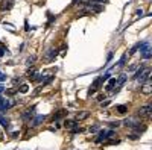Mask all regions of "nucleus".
<instances>
[{
  "instance_id": "obj_1",
  "label": "nucleus",
  "mask_w": 152,
  "mask_h": 150,
  "mask_svg": "<svg viewBox=\"0 0 152 150\" xmlns=\"http://www.w3.org/2000/svg\"><path fill=\"white\" fill-rule=\"evenodd\" d=\"M114 135V131H100L98 135V138H96V142H102V141H105L107 138H110V136H113Z\"/></svg>"
},
{
  "instance_id": "obj_2",
  "label": "nucleus",
  "mask_w": 152,
  "mask_h": 150,
  "mask_svg": "<svg viewBox=\"0 0 152 150\" xmlns=\"http://www.w3.org/2000/svg\"><path fill=\"white\" fill-rule=\"evenodd\" d=\"M152 112V106L151 105H146V106H142L138 111H137V114L140 115V117H149Z\"/></svg>"
},
{
  "instance_id": "obj_3",
  "label": "nucleus",
  "mask_w": 152,
  "mask_h": 150,
  "mask_svg": "<svg viewBox=\"0 0 152 150\" xmlns=\"http://www.w3.org/2000/svg\"><path fill=\"white\" fill-rule=\"evenodd\" d=\"M149 76H151V70H149V68H144L143 73L137 77V80H138L140 83H144L146 80H149Z\"/></svg>"
},
{
  "instance_id": "obj_4",
  "label": "nucleus",
  "mask_w": 152,
  "mask_h": 150,
  "mask_svg": "<svg viewBox=\"0 0 152 150\" xmlns=\"http://www.w3.org/2000/svg\"><path fill=\"white\" fill-rule=\"evenodd\" d=\"M14 105V102H11L8 99H0V111H6Z\"/></svg>"
},
{
  "instance_id": "obj_5",
  "label": "nucleus",
  "mask_w": 152,
  "mask_h": 150,
  "mask_svg": "<svg viewBox=\"0 0 152 150\" xmlns=\"http://www.w3.org/2000/svg\"><path fill=\"white\" fill-rule=\"evenodd\" d=\"M84 5L88 8V11H93V12H100V11L104 9L100 5H94V3H91V2H84Z\"/></svg>"
},
{
  "instance_id": "obj_6",
  "label": "nucleus",
  "mask_w": 152,
  "mask_h": 150,
  "mask_svg": "<svg viewBox=\"0 0 152 150\" xmlns=\"http://www.w3.org/2000/svg\"><path fill=\"white\" fill-rule=\"evenodd\" d=\"M44 115H37L35 117V120H34V121H32V126H34V127H37V126H40V124L43 123V121H44Z\"/></svg>"
},
{
  "instance_id": "obj_7",
  "label": "nucleus",
  "mask_w": 152,
  "mask_h": 150,
  "mask_svg": "<svg viewBox=\"0 0 152 150\" xmlns=\"http://www.w3.org/2000/svg\"><path fill=\"white\" fill-rule=\"evenodd\" d=\"M32 115H34V108H32V109H27V111H25V114L21 115V118H23L25 121H27V120H29Z\"/></svg>"
},
{
  "instance_id": "obj_8",
  "label": "nucleus",
  "mask_w": 152,
  "mask_h": 150,
  "mask_svg": "<svg viewBox=\"0 0 152 150\" xmlns=\"http://www.w3.org/2000/svg\"><path fill=\"white\" fill-rule=\"evenodd\" d=\"M123 124L128 126V127H134L135 124H137V120L135 118H126L125 121H123Z\"/></svg>"
},
{
  "instance_id": "obj_9",
  "label": "nucleus",
  "mask_w": 152,
  "mask_h": 150,
  "mask_svg": "<svg viewBox=\"0 0 152 150\" xmlns=\"http://www.w3.org/2000/svg\"><path fill=\"white\" fill-rule=\"evenodd\" d=\"M75 126H76V121H75V120H65V121H64V127H65V129H72Z\"/></svg>"
},
{
  "instance_id": "obj_10",
  "label": "nucleus",
  "mask_w": 152,
  "mask_h": 150,
  "mask_svg": "<svg viewBox=\"0 0 152 150\" xmlns=\"http://www.w3.org/2000/svg\"><path fill=\"white\" fill-rule=\"evenodd\" d=\"M38 76H40V74H38V71H37V70H31L29 73H27V77H29V79H32V80H37V79H38Z\"/></svg>"
},
{
  "instance_id": "obj_11",
  "label": "nucleus",
  "mask_w": 152,
  "mask_h": 150,
  "mask_svg": "<svg viewBox=\"0 0 152 150\" xmlns=\"http://www.w3.org/2000/svg\"><path fill=\"white\" fill-rule=\"evenodd\" d=\"M116 111L119 112V114H126V112H128V106L126 105H119L116 108Z\"/></svg>"
},
{
  "instance_id": "obj_12",
  "label": "nucleus",
  "mask_w": 152,
  "mask_h": 150,
  "mask_svg": "<svg viewBox=\"0 0 152 150\" xmlns=\"http://www.w3.org/2000/svg\"><path fill=\"white\" fill-rule=\"evenodd\" d=\"M0 124H2L3 127H6V129L9 127V121H8V118H5V117H3L2 114H0Z\"/></svg>"
},
{
  "instance_id": "obj_13",
  "label": "nucleus",
  "mask_w": 152,
  "mask_h": 150,
  "mask_svg": "<svg viewBox=\"0 0 152 150\" xmlns=\"http://www.w3.org/2000/svg\"><path fill=\"white\" fill-rule=\"evenodd\" d=\"M88 117V112L87 111H81L79 114L76 115V120H84V118H87Z\"/></svg>"
},
{
  "instance_id": "obj_14",
  "label": "nucleus",
  "mask_w": 152,
  "mask_h": 150,
  "mask_svg": "<svg viewBox=\"0 0 152 150\" xmlns=\"http://www.w3.org/2000/svg\"><path fill=\"white\" fill-rule=\"evenodd\" d=\"M116 83H117V80L114 79V77H111V79H110V82H108V85H107V89H108V91H111V89H113V87H114Z\"/></svg>"
},
{
  "instance_id": "obj_15",
  "label": "nucleus",
  "mask_w": 152,
  "mask_h": 150,
  "mask_svg": "<svg viewBox=\"0 0 152 150\" xmlns=\"http://www.w3.org/2000/svg\"><path fill=\"white\" fill-rule=\"evenodd\" d=\"M142 55H143V58H144V59H149V58L152 56V49L149 47V49H148V50H144V52L142 53Z\"/></svg>"
},
{
  "instance_id": "obj_16",
  "label": "nucleus",
  "mask_w": 152,
  "mask_h": 150,
  "mask_svg": "<svg viewBox=\"0 0 152 150\" xmlns=\"http://www.w3.org/2000/svg\"><path fill=\"white\" fill-rule=\"evenodd\" d=\"M126 58H128V55H126V53H123V55H122V58H120V61H119V67H123V65H125Z\"/></svg>"
},
{
  "instance_id": "obj_17",
  "label": "nucleus",
  "mask_w": 152,
  "mask_h": 150,
  "mask_svg": "<svg viewBox=\"0 0 152 150\" xmlns=\"http://www.w3.org/2000/svg\"><path fill=\"white\" fill-rule=\"evenodd\" d=\"M27 91H29V87H27L26 83L20 85V93H23V94H25V93H27Z\"/></svg>"
},
{
  "instance_id": "obj_18",
  "label": "nucleus",
  "mask_w": 152,
  "mask_h": 150,
  "mask_svg": "<svg viewBox=\"0 0 152 150\" xmlns=\"http://www.w3.org/2000/svg\"><path fill=\"white\" fill-rule=\"evenodd\" d=\"M143 70H144V67H140V68L137 70V73H135V74H134V79H137V77H138V76H140V74L143 73Z\"/></svg>"
},
{
  "instance_id": "obj_19",
  "label": "nucleus",
  "mask_w": 152,
  "mask_h": 150,
  "mask_svg": "<svg viewBox=\"0 0 152 150\" xmlns=\"http://www.w3.org/2000/svg\"><path fill=\"white\" fill-rule=\"evenodd\" d=\"M34 61H35V56H29V58L26 59V64L27 65H32V62Z\"/></svg>"
},
{
  "instance_id": "obj_20",
  "label": "nucleus",
  "mask_w": 152,
  "mask_h": 150,
  "mask_svg": "<svg viewBox=\"0 0 152 150\" xmlns=\"http://www.w3.org/2000/svg\"><path fill=\"white\" fill-rule=\"evenodd\" d=\"M143 93L144 94H149V93H151V85H144L143 87Z\"/></svg>"
},
{
  "instance_id": "obj_21",
  "label": "nucleus",
  "mask_w": 152,
  "mask_h": 150,
  "mask_svg": "<svg viewBox=\"0 0 152 150\" xmlns=\"http://www.w3.org/2000/svg\"><path fill=\"white\" fill-rule=\"evenodd\" d=\"M119 126H120V121H113V123H110V127H111V129L119 127Z\"/></svg>"
},
{
  "instance_id": "obj_22",
  "label": "nucleus",
  "mask_w": 152,
  "mask_h": 150,
  "mask_svg": "<svg viewBox=\"0 0 152 150\" xmlns=\"http://www.w3.org/2000/svg\"><path fill=\"white\" fill-rule=\"evenodd\" d=\"M98 131H99V124H94V126L90 127V132H98Z\"/></svg>"
},
{
  "instance_id": "obj_23",
  "label": "nucleus",
  "mask_w": 152,
  "mask_h": 150,
  "mask_svg": "<svg viewBox=\"0 0 152 150\" xmlns=\"http://www.w3.org/2000/svg\"><path fill=\"white\" fill-rule=\"evenodd\" d=\"M70 131H72V133H78V132H81V127H78V124H76V126H75V127H72Z\"/></svg>"
},
{
  "instance_id": "obj_24",
  "label": "nucleus",
  "mask_w": 152,
  "mask_h": 150,
  "mask_svg": "<svg viewBox=\"0 0 152 150\" xmlns=\"http://www.w3.org/2000/svg\"><path fill=\"white\" fill-rule=\"evenodd\" d=\"M125 80H126V76H125V74H122V77L119 79V85H122V83H123Z\"/></svg>"
},
{
  "instance_id": "obj_25",
  "label": "nucleus",
  "mask_w": 152,
  "mask_h": 150,
  "mask_svg": "<svg viewBox=\"0 0 152 150\" xmlns=\"http://www.w3.org/2000/svg\"><path fill=\"white\" fill-rule=\"evenodd\" d=\"M5 52H6V50H5V47H3V45H0V58H3Z\"/></svg>"
},
{
  "instance_id": "obj_26",
  "label": "nucleus",
  "mask_w": 152,
  "mask_h": 150,
  "mask_svg": "<svg viewBox=\"0 0 152 150\" xmlns=\"http://www.w3.org/2000/svg\"><path fill=\"white\" fill-rule=\"evenodd\" d=\"M138 136H140L138 133H131V135H129V138H131V140H137Z\"/></svg>"
},
{
  "instance_id": "obj_27",
  "label": "nucleus",
  "mask_w": 152,
  "mask_h": 150,
  "mask_svg": "<svg viewBox=\"0 0 152 150\" xmlns=\"http://www.w3.org/2000/svg\"><path fill=\"white\" fill-rule=\"evenodd\" d=\"M3 80H6V76L3 73H0V82H3Z\"/></svg>"
},
{
  "instance_id": "obj_28",
  "label": "nucleus",
  "mask_w": 152,
  "mask_h": 150,
  "mask_svg": "<svg viewBox=\"0 0 152 150\" xmlns=\"http://www.w3.org/2000/svg\"><path fill=\"white\" fill-rule=\"evenodd\" d=\"M94 91H96V88H90V89H88V96H91V94H94Z\"/></svg>"
},
{
  "instance_id": "obj_29",
  "label": "nucleus",
  "mask_w": 152,
  "mask_h": 150,
  "mask_svg": "<svg viewBox=\"0 0 152 150\" xmlns=\"http://www.w3.org/2000/svg\"><path fill=\"white\" fill-rule=\"evenodd\" d=\"M111 58H113V52H110V53H108L107 59H108V61H111Z\"/></svg>"
},
{
  "instance_id": "obj_30",
  "label": "nucleus",
  "mask_w": 152,
  "mask_h": 150,
  "mask_svg": "<svg viewBox=\"0 0 152 150\" xmlns=\"http://www.w3.org/2000/svg\"><path fill=\"white\" fill-rule=\"evenodd\" d=\"M3 91H5V87H3V85H2V83H0V94H2V93H3Z\"/></svg>"
}]
</instances>
